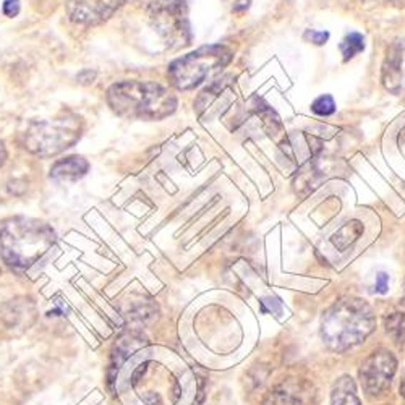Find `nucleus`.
Wrapping results in <instances>:
<instances>
[{"instance_id":"obj_1","label":"nucleus","mask_w":405,"mask_h":405,"mask_svg":"<svg viewBox=\"0 0 405 405\" xmlns=\"http://www.w3.org/2000/svg\"><path fill=\"white\" fill-rule=\"evenodd\" d=\"M57 235L49 224L15 216L0 224V256L15 271H26L52 250Z\"/></svg>"},{"instance_id":"obj_2","label":"nucleus","mask_w":405,"mask_h":405,"mask_svg":"<svg viewBox=\"0 0 405 405\" xmlns=\"http://www.w3.org/2000/svg\"><path fill=\"white\" fill-rule=\"evenodd\" d=\"M107 106L126 120H162L177 111V98L156 81L126 80L114 83L106 93Z\"/></svg>"},{"instance_id":"obj_3","label":"nucleus","mask_w":405,"mask_h":405,"mask_svg":"<svg viewBox=\"0 0 405 405\" xmlns=\"http://www.w3.org/2000/svg\"><path fill=\"white\" fill-rule=\"evenodd\" d=\"M376 318L366 301L354 297L336 301L324 313L321 321V337L329 349L342 352L364 342L371 334Z\"/></svg>"},{"instance_id":"obj_4","label":"nucleus","mask_w":405,"mask_h":405,"mask_svg":"<svg viewBox=\"0 0 405 405\" xmlns=\"http://www.w3.org/2000/svg\"><path fill=\"white\" fill-rule=\"evenodd\" d=\"M83 130V119L75 112H65L56 119L29 122L21 133L20 143L29 154L52 157L75 146Z\"/></svg>"},{"instance_id":"obj_5","label":"nucleus","mask_w":405,"mask_h":405,"mask_svg":"<svg viewBox=\"0 0 405 405\" xmlns=\"http://www.w3.org/2000/svg\"><path fill=\"white\" fill-rule=\"evenodd\" d=\"M234 52L227 46L211 44L203 46L186 56L175 59L169 65L167 75L171 84L179 91L195 89L222 69L231 64Z\"/></svg>"},{"instance_id":"obj_6","label":"nucleus","mask_w":405,"mask_h":405,"mask_svg":"<svg viewBox=\"0 0 405 405\" xmlns=\"http://www.w3.org/2000/svg\"><path fill=\"white\" fill-rule=\"evenodd\" d=\"M148 18L151 26L171 49H180L191 42L193 34L185 0H151Z\"/></svg>"},{"instance_id":"obj_7","label":"nucleus","mask_w":405,"mask_h":405,"mask_svg":"<svg viewBox=\"0 0 405 405\" xmlns=\"http://www.w3.org/2000/svg\"><path fill=\"white\" fill-rule=\"evenodd\" d=\"M397 360L389 350L373 352L361 365L359 376L361 388L368 396H379L388 391L396 374Z\"/></svg>"},{"instance_id":"obj_8","label":"nucleus","mask_w":405,"mask_h":405,"mask_svg":"<svg viewBox=\"0 0 405 405\" xmlns=\"http://www.w3.org/2000/svg\"><path fill=\"white\" fill-rule=\"evenodd\" d=\"M126 0H69L66 14L76 25L94 26L107 21Z\"/></svg>"},{"instance_id":"obj_9","label":"nucleus","mask_w":405,"mask_h":405,"mask_svg":"<svg viewBox=\"0 0 405 405\" xmlns=\"http://www.w3.org/2000/svg\"><path fill=\"white\" fill-rule=\"evenodd\" d=\"M0 319L7 329L25 332L38 319V306L31 297L11 299L0 310Z\"/></svg>"},{"instance_id":"obj_10","label":"nucleus","mask_w":405,"mask_h":405,"mask_svg":"<svg viewBox=\"0 0 405 405\" xmlns=\"http://www.w3.org/2000/svg\"><path fill=\"white\" fill-rule=\"evenodd\" d=\"M402 56L404 46L401 41L392 42L386 52L383 71H381V81L388 91L397 94L402 88Z\"/></svg>"},{"instance_id":"obj_11","label":"nucleus","mask_w":405,"mask_h":405,"mask_svg":"<svg viewBox=\"0 0 405 405\" xmlns=\"http://www.w3.org/2000/svg\"><path fill=\"white\" fill-rule=\"evenodd\" d=\"M310 389L305 383L300 381H284L282 384L276 386L273 391L264 397L263 405H301L305 404Z\"/></svg>"},{"instance_id":"obj_12","label":"nucleus","mask_w":405,"mask_h":405,"mask_svg":"<svg viewBox=\"0 0 405 405\" xmlns=\"http://www.w3.org/2000/svg\"><path fill=\"white\" fill-rule=\"evenodd\" d=\"M89 171V162L83 156H66L54 162L49 177L56 182H76Z\"/></svg>"},{"instance_id":"obj_13","label":"nucleus","mask_w":405,"mask_h":405,"mask_svg":"<svg viewBox=\"0 0 405 405\" xmlns=\"http://www.w3.org/2000/svg\"><path fill=\"white\" fill-rule=\"evenodd\" d=\"M143 337L131 332V334L124 336L122 339H119L114 346L112 350V360H111V368H109V374H111V381L114 378V374L120 368V365L129 359V355H131V352H135L136 349H140L143 346Z\"/></svg>"},{"instance_id":"obj_14","label":"nucleus","mask_w":405,"mask_h":405,"mask_svg":"<svg viewBox=\"0 0 405 405\" xmlns=\"http://www.w3.org/2000/svg\"><path fill=\"white\" fill-rule=\"evenodd\" d=\"M364 234V224L360 221H349L331 237V244L336 250L346 251Z\"/></svg>"},{"instance_id":"obj_15","label":"nucleus","mask_w":405,"mask_h":405,"mask_svg":"<svg viewBox=\"0 0 405 405\" xmlns=\"http://www.w3.org/2000/svg\"><path fill=\"white\" fill-rule=\"evenodd\" d=\"M331 405H360L352 378L342 376L336 381L331 394Z\"/></svg>"},{"instance_id":"obj_16","label":"nucleus","mask_w":405,"mask_h":405,"mask_svg":"<svg viewBox=\"0 0 405 405\" xmlns=\"http://www.w3.org/2000/svg\"><path fill=\"white\" fill-rule=\"evenodd\" d=\"M364 51H365V38H364V34H360L356 31L349 33L341 42V52L346 62H349L350 59L359 56V54H361Z\"/></svg>"},{"instance_id":"obj_17","label":"nucleus","mask_w":405,"mask_h":405,"mask_svg":"<svg viewBox=\"0 0 405 405\" xmlns=\"http://www.w3.org/2000/svg\"><path fill=\"white\" fill-rule=\"evenodd\" d=\"M386 332L396 344H402L405 341V314L392 313L391 316L386 318Z\"/></svg>"},{"instance_id":"obj_18","label":"nucleus","mask_w":405,"mask_h":405,"mask_svg":"<svg viewBox=\"0 0 405 405\" xmlns=\"http://www.w3.org/2000/svg\"><path fill=\"white\" fill-rule=\"evenodd\" d=\"M336 102L332 99V96L329 94H323L313 102L311 104V111L316 114L319 117H329L332 114L336 112Z\"/></svg>"},{"instance_id":"obj_19","label":"nucleus","mask_w":405,"mask_h":405,"mask_svg":"<svg viewBox=\"0 0 405 405\" xmlns=\"http://www.w3.org/2000/svg\"><path fill=\"white\" fill-rule=\"evenodd\" d=\"M304 38L308 42H313L314 46H323L328 42L329 39V33L328 31H318V29H306Z\"/></svg>"},{"instance_id":"obj_20","label":"nucleus","mask_w":405,"mask_h":405,"mask_svg":"<svg viewBox=\"0 0 405 405\" xmlns=\"http://www.w3.org/2000/svg\"><path fill=\"white\" fill-rule=\"evenodd\" d=\"M261 310L264 313L282 314V301L276 297H266L261 300Z\"/></svg>"},{"instance_id":"obj_21","label":"nucleus","mask_w":405,"mask_h":405,"mask_svg":"<svg viewBox=\"0 0 405 405\" xmlns=\"http://www.w3.org/2000/svg\"><path fill=\"white\" fill-rule=\"evenodd\" d=\"M20 10H21L20 0H5L2 5L4 15L9 18H15L18 14H20Z\"/></svg>"},{"instance_id":"obj_22","label":"nucleus","mask_w":405,"mask_h":405,"mask_svg":"<svg viewBox=\"0 0 405 405\" xmlns=\"http://www.w3.org/2000/svg\"><path fill=\"white\" fill-rule=\"evenodd\" d=\"M389 289V276L384 274V273H379L376 276V282H374V290H376L378 294H386Z\"/></svg>"},{"instance_id":"obj_23","label":"nucleus","mask_w":405,"mask_h":405,"mask_svg":"<svg viewBox=\"0 0 405 405\" xmlns=\"http://www.w3.org/2000/svg\"><path fill=\"white\" fill-rule=\"evenodd\" d=\"M226 2L231 4V7H232L234 11H237V14H240V11H245L246 9L250 7L251 0H226Z\"/></svg>"},{"instance_id":"obj_24","label":"nucleus","mask_w":405,"mask_h":405,"mask_svg":"<svg viewBox=\"0 0 405 405\" xmlns=\"http://www.w3.org/2000/svg\"><path fill=\"white\" fill-rule=\"evenodd\" d=\"M7 157H9V153H7V148H5V143L0 141V169L4 167L5 161H7Z\"/></svg>"},{"instance_id":"obj_25","label":"nucleus","mask_w":405,"mask_h":405,"mask_svg":"<svg viewBox=\"0 0 405 405\" xmlns=\"http://www.w3.org/2000/svg\"><path fill=\"white\" fill-rule=\"evenodd\" d=\"M401 394L405 397V379H404V383H402V386H401Z\"/></svg>"},{"instance_id":"obj_26","label":"nucleus","mask_w":405,"mask_h":405,"mask_svg":"<svg viewBox=\"0 0 405 405\" xmlns=\"http://www.w3.org/2000/svg\"><path fill=\"white\" fill-rule=\"evenodd\" d=\"M392 2H397V4L402 2V4H405V0H392Z\"/></svg>"},{"instance_id":"obj_27","label":"nucleus","mask_w":405,"mask_h":405,"mask_svg":"<svg viewBox=\"0 0 405 405\" xmlns=\"http://www.w3.org/2000/svg\"><path fill=\"white\" fill-rule=\"evenodd\" d=\"M404 290H405V284H404Z\"/></svg>"}]
</instances>
